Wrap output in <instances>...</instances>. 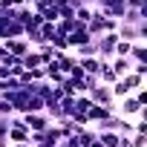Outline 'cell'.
<instances>
[{"instance_id": "1", "label": "cell", "mask_w": 147, "mask_h": 147, "mask_svg": "<svg viewBox=\"0 0 147 147\" xmlns=\"http://www.w3.org/2000/svg\"><path fill=\"white\" fill-rule=\"evenodd\" d=\"M29 133H32V130L23 124L20 115H12V118H9V133H6V136H9L12 144H23V141H29Z\"/></svg>"}, {"instance_id": "2", "label": "cell", "mask_w": 147, "mask_h": 147, "mask_svg": "<svg viewBox=\"0 0 147 147\" xmlns=\"http://www.w3.org/2000/svg\"><path fill=\"white\" fill-rule=\"evenodd\" d=\"M95 43H98V58H101V61H110V58L115 55L118 35H115V32H104V35H98V38H95Z\"/></svg>"}, {"instance_id": "3", "label": "cell", "mask_w": 147, "mask_h": 147, "mask_svg": "<svg viewBox=\"0 0 147 147\" xmlns=\"http://www.w3.org/2000/svg\"><path fill=\"white\" fill-rule=\"evenodd\" d=\"M95 9H98L104 18H115V20H121L127 3H124V0H95Z\"/></svg>"}, {"instance_id": "4", "label": "cell", "mask_w": 147, "mask_h": 147, "mask_svg": "<svg viewBox=\"0 0 147 147\" xmlns=\"http://www.w3.org/2000/svg\"><path fill=\"white\" fill-rule=\"evenodd\" d=\"M6 98L12 101V110H15V115H20V113H26V107H29V98H32V92H29L26 87H18V90H15V92H9Z\"/></svg>"}, {"instance_id": "5", "label": "cell", "mask_w": 147, "mask_h": 147, "mask_svg": "<svg viewBox=\"0 0 147 147\" xmlns=\"http://www.w3.org/2000/svg\"><path fill=\"white\" fill-rule=\"evenodd\" d=\"M113 113H115V104H90V110H87V118H90V124H98V121L110 118Z\"/></svg>"}, {"instance_id": "6", "label": "cell", "mask_w": 147, "mask_h": 147, "mask_svg": "<svg viewBox=\"0 0 147 147\" xmlns=\"http://www.w3.org/2000/svg\"><path fill=\"white\" fill-rule=\"evenodd\" d=\"M20 118H23V124H26L32 133H35V130H46V127L52 124V118H49L46 113H23Z\"/></svg>"}, {"instance_id": "7", "label": "cell", "mask_w": 147, "mask_h": 147, "mask_svg": "<svg viewBox=\"0 0 147 147\" xmlns=\"http://www.w3.org/2000/svg\"><path fill=\"white\" fill-rule=\"evenodd\" d=\"M87 40H92V35L87 32V26H84V23H78L75 29L66 35V46H69V49H75V46H81V43H87Z\"/></svg>"}, {"instance_id": "8", "label": "cell", "mask_w": 147, "mask_h": 147, "mask_svg": "<svg viewBox=\"0 0 147 147\" xmlns=\"http://www.w3.org/2000/svg\"><path fill=\"white\" fill-rule=\"evenodd\" d=\"M87 95L92 98V104H115V98H113V92H110L107 84H95Z\"/></svg>"}, {"instance_id": "9", "label": "cell", "mask_w": 147, "mask_h": 147, "mask_svg": "<svg viewBox=\"0 0 147 147\" xmlns=\"http://www.w3.org/2000/svg\"><path fill=\"white\" fill-rule=\"evenodd\" d=\"M58 141H61V127L52 121L46 130H40V147H55Z\"/></svg>"}, {"instance_id": "10", "label": "cell", "mask_w": 147, "mask_h": 147, "mask_svg": "<svg viewBox=\"0 0 147 147\" xmlns=\"http://www.w3.org/2000/svg\"><path fill=\"white\" fill-rule=\"evenodd\" d=\"M101 58L98 55H84V58H78V66L87 72V75H98V69H101Z\"/></svg>"}, {"instance_id": "11", "label": "cell", "mask_w": 147, "mask_h": 147, "mask_svg": "<svg viewBox=\"0 0 147 147\" xmlns=\"http://www.w3.org/2000/svg\"><path fill=\"white\" fill-rule=\"evenodd\" d=\"M127 58H130L133 63H147V40H133Z\"/></svg>"}, {"instance_id": "12", "label": "cell", "mask_w": 147, "mask_h": 147, "mask_svg": "<svg viewBox=\"0 0 147 147\" xmlns=\"http://www.w3.org/2000/svg\"><path fill=\"white\" fill-rule=\"evenodd\" d=\"M107 63L113 66V72H115L118 78H121V75H127V72L133 69V61H130V58H121V55H113V58H110Z\"/></svg>"}, {"instance_id": "13", "label": "cell", "mask_w": 147, "mask_h": 147, "mask_svg": "<svg viewBox=\"0 0 147 147\" xmlns=\"http://www.w3.org/2000/svg\"><path fill=\"white\" fill-rule=\"evenodd\" d=\"M43 69H46V81H49V84H61V81L66 78L63 72L58 69V63H55V61H49V63H43Z\"/></svg>"}, {"instance_id": "14", "label": "cell", "mask_w": 147, "mask_h": 147, "mask_svg": "<svg viewBox=\"0 0 147 147\" xmlns=\"http://www.w3.org/2000/svg\"><path fill=\"white\" fill-rule=\"evenodd\" d=\"M98 141H101L104 147H118L121 133H115V130H101V133H98Z\"/></svg>"}, {"instance_id": "15", "label": "cell", "mask_w": 147, "mask_h": 147, "mask_svg": "<svg viewBox=\"0 0 147 147\" xmlns=\"http://www.w3.org/2000/svg\"><path fill=\"white\" fill-rule=\"evenodd\" d=\"M72 52H75V58H84V55H98V43H95V38H92V40H87V43L75 46Z\"/></svg>"}, {"instance_id": "16", "label": "cell", "mask_w": 147, "mask_h": 147, "mask_svg": "<svg viewBox=\"0 0 147 147\" xmlns=\"http://www.w3.org/2000/svg\"><path fill=\"white\" fill-rule=\"evenodd\" d=\"M121 81H124V87L133 92V90H138V87H144V78L141 75H136V72H127V75H121Z\"/></svg>"}, {"instance_id": "17", "label": "cell", "mask_w": 147, "mask_h": 147, "mask_svg": "<svg viewBox=\"0 0 147 147\" xmlns=\"http://www.w3.org/2000/svg\"><path fill=\"white\" fill-rule=\"evenodd\" d=\"M23 66H26V69H32V66H43L40 52H38V49H29V52L23 55Z\"/></svg>"}, {"instance_id": "18", "label": "cell", "mask_w": 147, "mask_h": 147, "mask_svg": "<svg viewBox=\"0 0 147 147\" xmlns=\"http://www.w3.org/2000/svg\"><path fill=\"white\" fill-rule=\"evenodd\" d=\"M90 18H92V6H87V3L75 6V20H78V23H87Z\"/></svg>"}, {"instance_id": "19", "label": "cell", "mask_w": 147, "mask_h": 147, "mask_svg": "<svg viewBox=\"0 0 147 147\" xmlns=\"http://www.w3.org/2000/svg\"><path fill=\"white\" fill-rule=\"evenodd\" d=\"M90 104H92V98H90L87 92H78V95H75V113H87Z\"/></svg>"}, {"instance_id": "20", "label": "cell", "mask_w": 147, "mask_h": 147, "mask_svg": "<svg viewBox=\"0 0 147 147\" xmlns=\"http://www.w3.org/2000/svg\"><path fill=\"white\" fill-rule=\"evenodd\" d=\"M35 49L40 52V58H43V63H49V61L55 58V52H58V49H55L52 43H40V46H35Z\"/></svg>"}, {"instance_id": "21", "label": "cell", "mask_w": 147, "mask_h": 147, "mask_svg": "<svg viewBox=\"0 0 147 147\" xmlns=\"http://www.w3.org/2000/svg\"><path fill=\"white\" fill-rule=\"evenodd\" d=\"M26 113H43V98H40V95H32V98H29ZM20 115H23V113H20Z\"/></svg>"}, {"instance_id": "22", "label": "cell", "mask_w": 147, "mask_h": 147, "mask_svg": "<svg viewBox=\"0 0 147 147\" xmlns=\"http://www.w3.org/2000/svg\"><path fill=\"white\" fill-rule=\"evenodd\" d=\"M52 35H55V23H52V20H43V23H40V38H43V43H46Z\"/></svg>"}, {"instance_id": "23", "label": "cell", "mask_w": 147, "mask_h": 147, "mask_svg": "<svg viewBox=\"0 0 147 147\" xmlns=\"http://www.w3.org/2000/svg\"><path fill=\"white\" fill-rule=\"evenodd\" d=\"M130 46H133V40H121V38H118V43H115V55L127 58V55H130Z\"/></svg>"}, {"instance_id": "24", "label": "cell", "mask_w": 147, "mask_h": 147, "mask_svg": "<svg viewBox=\"0 0 147 147\" xmlns=\"http://www.w3.org/2000/svg\"><path fill=\"white\" fill-rule=\"evenodd\" d=\"M0 115H6V118H9V115H15V110H12V101H9L6 95H0Z\"/></svg>"}, {"instance_id": "25", "label": "cell", "mask_w": 147, "mask_h": 147, "mask_svg": "<svg viewBox=\"0 0 147 147\" xmlns=\"http://www.w3.org/2000/svg\"><path fill=\"white\" fill-rule=\"evenodd\" d=\"M130 138L136 147H147V133H130Z\"/></svg>"}, {"instance_id": "26", "label": "cell", "mask_w": 147, "mask_h": 147, "mask_svg": "<svg viewBox=\"0 0 147 147\" xmlns=\"http://www.w3.org/2000/svg\"><path fill=\"white\" fill-rule=\"evenodd\" d=\"M115 29H118V20H115V18H104V32H115ZM104 32H101V35H104Z\"/></svg>"}, {"instance_id": "27", "label": "cell", "mask_w": 147, "mask_h": 147, "mask_svg": "<svg viewBox=\"0 0 147 147\" xmlns=\"http://www.w3.org/2000/svg\"><path fill=\"white\" fill-rule=\"evenodd\" d=\"M9 118H12V115H9ZM9 118H6V115H0V136H6V133H9Z\"/></svg>"}, {"instance_id": "28", "label": "cell", "mask_w": 147, "mask_h": 147, "mask_svg": "<svg viewBox=\"0 0 147 147\" xmlns=\"http://www.w3.org/2000/svg\"><path fill=\"white\" fill-rule=\"evenodd\" d=\"M72 6H81V3H87V6H95V0H69Z\"/></svg>"}, {"instance_id": "29", "label": "cell", "mask_w": 147, "mask_h": 147, "mask_svg": "<svg viewBox=\"0 0 147 147\" xmlns=\"http://www.w3.org/2000/svg\"><path fill=\"white\" fill-rule=\"evenodd\" d=\"M12 141H9V136H0V147H9Z\"/></svg>"}]
</instances>
